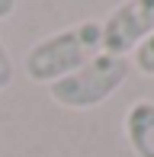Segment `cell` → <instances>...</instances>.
<instances>
[{
  "label": "cell",
  "instance_id": "277c9868",
  "mask_svg": "<svg viewBox=\"0 0 154 157\" xmlns=\"http://www.w3.org/2000/svg\"><path fill=\"white\" fill-rule=\"evenodd\" d=\"M125 141L135 157H154V99H138L125 109Z\"/></svg>",
  "mask_w": 154,
  "mask_h": 157
},
{
  "label": "cell",
  "instance_id": "8992f818",
  "mask_svg": "<svg viewBox=\"0 0 154 157\" xmlns=\"http://www.w3.org/2000/svg\"><path fill=\"white\" fill-rule=\"evenodd\" d=\"M13 74H16V67H13V58H10V52H6L3 39H0V93H3V90L13 83Z\"/></svg>",
  "mask_w": 154,
  "mask_h": 157
},
{
  "label": "cell",
  "instance_id": "7a4b0ae2",
  "mask_svg": "<svg viewBox=\"0 0 154 157\" xmlns=\"http://www.w3.org/2000/svg\"><path fill=\"white\" fill-rule=\"evenodd\" d=\"M129 74H132V61L129 58L100 52L93 61L83 64L80 71L55 80L48 87V96H52V103L64 106V109H93V106L106 103L129 80Z\"/></svg>",
  "mask_w": 154,
  "mask_h": 157
},
{
  "label": "cell",
  "instance_id": "52a82bcc",
  "mask_svg": "<svg viewBox=\"0 0 154 157\" xmlns=\"http://www.w3.org/2000/svg\"><path fill=\"white\" fill-rule=\"evenodd\" d=\"M16 0H0V19H10L13 13H16Z\"/></svg>",
  "mask_w": 154,
  "mask_h": 157
},
{
  "label": "cell",
  "instance_id": "6da1fadb",
  "mask_svg": "<svg viewBox=\"0 0 154 157\" xmlns=\"http://www.w3.org/2000/svg\"><path fill=\"white\" fill-rule=\"evenodd\" d=\"M103 52V19H83L61 32L45 35L42 42L26 52L23 71L32 83L52 87L55 80L80 71L87 61H93Z\"/></svg>",
  "mask_w": 154,
  "mask_h": 157
},
{
  "label": "cell",
  "instance_id": "3957f363",
  "mask_svg": "<svg viewBox=\"0 0 154 157\" xmlns=\"http://www.w3.org/2000/svg\"><path fill=\"white\" fill-rule=\"evenodd\" d=\"M154 32V0H125L103 19V52L129 58Z\"/></svg>",
  "mask_w": 154,
  "mask_h": 157
},
{
  "label": "cell",
  "instance_id": "5b68a950",
  "mask_svg": "<svg viewBox=\"0 0 154 157\" xmlns=\"http://www.w3.org/2000/svg\"><path fill=\"white\" fill-rule=\"evenodd\" d=\"M132 64H135V71L138 74H144V77H154V32L148 35V39L141 42V45L132 52Z\"/></svg>",
  "mask_w": 154,
  "mask_h": 157
}]
</instances>
